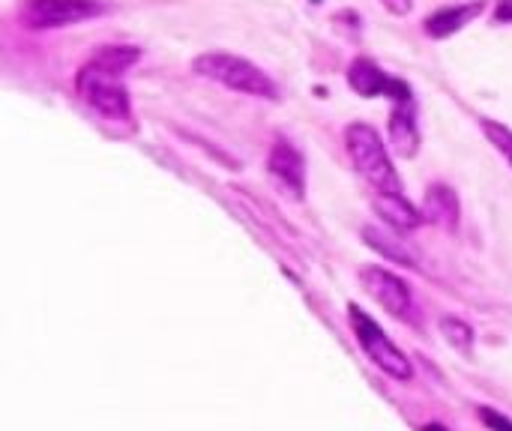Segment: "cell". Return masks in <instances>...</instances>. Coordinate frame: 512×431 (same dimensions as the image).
Wrapping results in <instances>:
<instances>
[{
    "instance_id": "9",
    "label": "cell",
    "mask_w": 512,
    "mask_h": 431,
    "mask_svg": "<svg viewBox=\"0 0 512 431\" xmlns=\"http://www.w3.org/2000/svg\"><path fill=\"white\" fill-rule=\"evenodd\" d=\"M390 147L393 153L411 159L420 150V129H417V117H414V102H396L390 111V129H387Z\"/></svg>"
},
{
    "instance_id": "11",
    "label": "cell",
    "mask_w": 512,
    "mask_h": 431,
    "mask_svg": "<svg viewBox=\"0 0 512 431\" xmlns=\"http://www.w3.org/2000/svg\"><path fill=\"white\" fill-rule=\"evenodd\" d=\"M363 240H366L369 249H375L378 255H384V258L393 261V264L414 267V270L420 267L414 249H411L408 240H402L396 231H387V228H381V225H366V228H363Z\"/></svg>"
},
{
    "instance_id": "5",
    "label": "cell",
    "mask_w": 512,
    "mask_h": 431,
    "mask_svg": "<svg viewBox=\"0 0 512 431\" xmlns=\"http://www.w3.org/2000/svg\"><path fill=\"white\" fill-rule=\"evenodd\" d=\"M105 12L102 0H24L18 18L27 30H51L96 18Z\"/></svg>"
},
{
    "instance_id": "1",
    "label": "cell",
    "mask_w": 512,
    "mask_h": 431,
    "mask_svg": "<svg viewBox=\"0 0 512 431\" xmlns=\"http://www.w3.org/2000/svg\"><path fill=\"white\" fill-rule=\"evenodd\" d=\"M138 60V48L132 45H105L90 63L81 66L75 75V90L78 96L102 117L108 120H129L132 117V102L129 90L120 81V72H126Z\"/></svg>"
},
{
    "instance_id": "14",
    "label": "cell",
    "mask_w": 512,
    "mask_h": 431,
    "mask_svg": "<svg viewBox=\"0 0 512 431\" xmlns=\"http://www.w3.org/2000/svg\"><path fill=\"white\" fill-rule=\"evenodd\" d=\"M438 327H441V336H444L453 348H459V351H471V348H474V330H471L462 318L444 315V318L438 321Z\"/></svg>"
},
{
    "instance_id": "17",
    "label": "cell",
    "mask_w": 512,
    "mask_h": 431,
    "mask_svg": "<svg viewBox=\"0 0 512 431\" xmlns=\"http://www.w3.org/2000/svg\"><path fill=\"white\" fill-rule=\"evenodd\" d=\"M495 21L498 24H510L512 21V0H501L498 9H495Z\"/></svg>"
},
{
    "instance_id": "19",
    "label": "cell",
    "mask_w": 512,
    "mask_h": 431,
    "mask_svg": "<svg viewBox=\"0 0 512 431\" xmlns=\"http://www.w3.org/2000/svg\"><path fill=\"white\" fill-rule=\"evenodd\" d=\"M423 431H447V429H444V426H426Z\"/></svg>"
},
{
    "instance_id": "10",
    "label": "cell",
    "mask_w": 512,
    "mask_h": 431,
    "mask_svg": "<svg viewBox=\"0 0 512 431\" xmlns=\"http://www.w3.org/2000/svg\"><path fill=\"white\" fill-rule=\"evenodd\" d=\"M483 9H486L483 0H471V3H459V6H444V9H438V12H432L426 18V33L432 39H447L456 30H462L465 24H471L474 18H480Z\"/></svg>"
},
{
    "instance_id": "16",
    "label": "cell",
    "mask_w": 512,
    "mask_h": 431,
    "mask_svg": "<svg viewBox=\"0 0 512 431\" xmlns=\"http://www.w3.org/2000/svg\"><path fill=\"white\" fill-rule=\"evenodd\" d=\"M480 420H483L492 431H512V420L501 417V414L492 411V408H480Z\"/></svg>"
},
{
    "instance_id": "7",
    "label": "cell",
    "mask_w": 512,
    "mask_h": 431,
    "mask_svg": "<svg viewBox=\"0 0 512 431\" xmlns=\"http://www.w3.org/2000/svg\"><path fill=\"white\" fill-rule=\"evenodd\" d=\"M348 84L351 90H357L360 96H390L393 102H414L411 87L399 78H390L375 60L369 57H357L348 66Z\"/></svg>"
},
{
    "instance_id": "13",
    "label": "cell",
    "mask_w": 512,
    "mask_h": 431,
    "mask_svg": "<svg viewBox=\"0 0 512 431\" xmlns=\"http://www.w3.org/2000/svg\"><path fill=\"white\" fill-rule=\"evenodd\" d=\"M375 210L378 216L393 228V231H414L423 225V213L402 195V198H387V195H375Z\"/></svg>"
},
{
    "instance_id": "6",
    "label": "cell",
    "mask_w": 512,
    "mask_h": 431,
    "mask_svg": "<svg viewBox=\"0 0 512 431\" xmlns=\"http://www.w3.org/2000/svg\"><path fill=\"white\" fill-rule=\"evenodd\" d=\"M360 282H363L366 294L381 309H387L393 318H399V321H417V303H414V294H411V288H408L405 279H399L396 273H390L384 267H366L360 273Z\"/></svg>"
},
{
    "instance_id": "20",
    "label": "cell",
    "mask_w": 512,
    "mask_h": 431,
    "mask_svg": "<svg viewBox=\"0 0 512 431\" xmlns=\"http://www.w3.org/2000/svg\"><path fill=\"white\" fill-rule=\"evenodd\" d=\"M315 3H318V0H315Z\"/></svg>"
},
{
    "instance_id": "12",
    "label": "cell",
    "mask_w": 512,
    "mask_h": 431,
    "mask_svg": "<svg viewBox=\"0 0 512 431\" xmlns=\"http://www.w3.org/2000/svg\"><path fill=\"white\" fill-rule=\"evenodd\" d=\"M423 219H429L432 225L444 228V231H456L459 225V198L450 186L444 183H435L429 186L426 192V201H423Z\"/></svg>"
},
{
    "instance_id": "3",
    "label": "cell",
    "mask_w": 512,
    "mask_h": 431,
    "mask_svg": "<svg viewBox=\"0 0 512 431\" xmlns=\"http://www.w3.org/2000/svg\"><path fill=\"white\" fill-rule=\"evenodd\" d=\"M192 69L201 78L216 81V84H222V87H228L234 93H246V96H255V99H279L276 81L246 57H237V54H228V51H204V54L195 57Z\"/></svg>"
},
{
    "instance_id": "15",
    "label": "cell",
    "mask_w": 512,
    "mask_h": 431,
    "mask_svg": "<svg viewBox=\"0 0 512 431\" xmlns=\"http://www.w3.org/2000/svg\"><path fill=\"white\" fill-rule=\"evenodd\" d=\"M480 126H483V132H486V138H489V144L507 159V165L512 168V129L510 126H504V123H498V120H489V117H483L480 120Z\"/></svg>"
},
{
    "instance_id": "2",
    "label": "cell",
    "mask_w": 512,
    "mask_h": 431,
    "mask_svg": "<svg viewBox=\"0 0 512 431\" xmlns=\"http://www.w3.org/2000/svg\"><path fill=\"white\" fill-rule=\"evenodd\" d=\"M345 147L348 156L354 162V168L360 171V177L375 189V195H387V198H402V180L393 168L390 150L381 138V132L369 123H351L345 129Z\"/></svg>"
},
{
    "instance_id": "4",
    "label": "cell",
    "mask_w": 512,
    "mask_h": 431,
    "mask_svg": "<svg viewBox=\"0 0 512 431\" xmlns=\"http://www.w3.org/2000/svg\"><path fill=\"white\" fill-rule=\"evenodd\" d=\"M348 321H351V330L357 336V345L384 375H390L393 381H402V384H408L414 378V366H411L408 354L354 303L348 306Z\"/></svg>"
},
{
    "instance_id": "8",
    "label": "cell",
    "mask_w": 512,
    "mask_h": 431,
    "mask_svg": "<svg viewBox=\"0 0 512 431\" xmlns=\"http://www.w3.org/2000/svg\"><path fill=\"white\" fill-rule=\"evenodd\" d=\"M267 171L285 192H291L294 198H303V192H306V162H303V153L291 141H285V138L273 141L270 156H267Z\"/></svg>"
},
{
    "instance_id": "18",
    "label": "cell",
    "mask_w": 512,
    "mask_h": 431,
    "mask_svg": "<svg viewBox=\"0 0 512 431\" xmlns=\"http://www.w3.org/2000/svg\"><path fill=\"white\" fill-rule=\"evenodd\" d=\"M396 15H405V12H411V0H384Z\"/></svg>"
}]
</instances>
